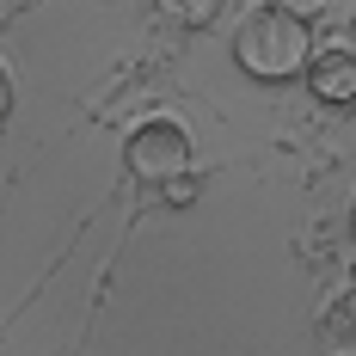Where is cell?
<instances>
[{
    "mask_svg": "<svg viewBox=\"0 0 356 356\" xmlns=\"http://www.w3.org/2000/svg\"><path fill=\"white\" fill-rule=\"evenodd\" d=\"M234 62L252 80H295L314 62V25L295 6H246L234 25Z\"/></svg>",
    "mask_w": 356,
    "mask_h": 356,
    "instance_id": "cell-1",
    "label": "cell"
},
{
    "mask_svg": "<svg viewBox=\"0 0 356 356\" xmlns=\"http://www.w3.org/2000/svg\"><path fill=\"white\" fill-rule=\"evenodd\" d=\"M123 160H129V172L142 178V184H160L166 191L191 166V136H184V123H172V117H147L142 129L129 136Z\"/></svg>",
    "mask_w": 356,
    "mask_h": 356,
    "instance_id": "cell-2",
    "label": "cell"
},
{
    "mask_svg": "<svg viewBox=\"0 0 356 356\" xmlns=\"http://www.w3.org/2000/svg\"><path fill=\"white\" fill-rule=\"evenodd\" d=\"M307 86L325 105H356V56L350 49H320L307 62Z\"/></svg>",
    "mask_w": 356,
    "mask_h": 356,
    "instance_id": "cell-3",
    "label": "cell"
},
{
    "mask_svg": "<svg viewBox=\"0 0 356 356\" xmlns=\"http://www.w3.org/2000/svg\"><path fill=\"white\" fill-rule=\"evenodd\" d=\"M160 197H166L172 209H178V203H191V197H197V184H191V172H184V178H172V184H166Z\"/></svg>",
    "mask_w": 356,
    "mask_h": 356,
    "instance_id": "cell-4",
    "label": "cell"
},
{
    "mask_svg": "<svg viewBox=\"0 0 356 356\" xmlns=\"http://www.w3.org/2000/svg\"><path fill=\"white\" fill-rule=\"evenodd\" d=\"M13 117V80H6V68H0V123Z\"/></svg>",
    "mask_w": 356,
    "mask_h": 356,
    "instance_id": "cell-5",
    "label": "cell"
},
{
    "mask_svg": "<svg viewBox=\"0 0 356 356\" xmlns=\"http://www.w3.org/2000/svg\"><path fill=\"white\" fill-rule=\"evenodd\" d=\"M350 37H356V13H350ZM350 56H356V43H350Z\"/></svg>",
    "mask_w": 356,
    "mask_h": 356,
    "instance_id": "cell-6",
    "label": "cell"
},
{
    "mask_svg": "<svg viewBox=\"0 0 356 356\" xmlns=\"http://www.w3.org/2000/svg\"><path fill=\"white\" fill-rule=\"evenodd\" d=\"M350 234H356V203H350Z\"/></svg>",
    "mask_w": 356,
    "mask_h": 356,
    "instance_id": "cell-7",
    "label": "cell"
}]
</instances>
